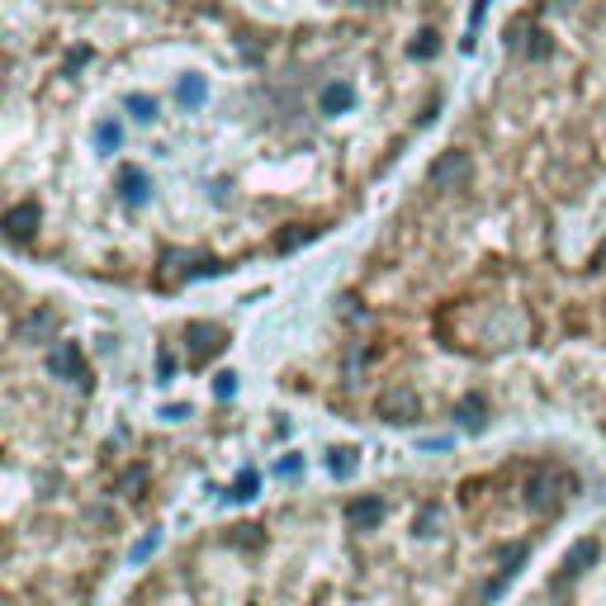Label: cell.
<instances>
[{"label":"cell","instance_id":"cell-1","mask_svg":"<svg viewBox=\"0 0 606 606\" xmlns=\"http://www.w3.org/2000/svg\"><path fill=\"white\" fill-rule=\"evenodd\" d=\"M426 181L436 190H450V185H464L470 181V152H440L431 161V171H426Z\"/></svg>","mask_w":606,"mask_h":606},{"label":"cell","instance_id":"cell-2","mask_svg":"<svg viewBox=\"0 0 606 606\" xmlns=\"http://www.w3.org/2000/svg\"><path fill=\"white\" fill-rule=\"evenodd\" d=\"M379 417H384V422H408V417H417V393H412V389L379 393Z\"/></svg>","mask_w":606,"mask_h":606},{"label":"cell","instance_id":"cell-3","mask_svg":"<svg viewBox=\"0 0 606 606\" xmlns=\"http://www.w3.org/2000/svg\"><path fill=\"white\" fill-rule=\"evenodd\" d=\"M34 228H38V204H10V214H5V237H10V242H29Z\"/></svg>","mask_w":606,"mask_h":606},{"label":"cell","instance_id":"cell-4","mask_svg":"<svg viewBox=\"0 0 606 606\" xmlns=\"http://www.w3.org/2000/svg\"><path fill=\"white\" fill-rule=\"evenodd\" d=\"M379 512H384L379 498H355V502L346 507V521H351V526H375Z\"/></svg>","mask_w":606,"mask_h":606},{"label":"cell","instance_id":"cell-5","mask_svg":"<svg viewBox=\"0 0 606 606\" xmlns=\"http://www.w3.org/2000/svg\"><path fill=\"white\" fill-rule=\"evenodd\" d=\"M48 365L52 369H62V375H81V355H76V346H52V355H48Z\"/></svg>","mask_w":606,"mask_h":606},{"label":"cell","instance_id":"cell-6","mask_svg":"<svg viewBox=\"0 0 606 606\" xmlns=\"http://www.w3.org/2000/svg\"><path fill=\"white\" fill-rule=\"evenodd\" d=\"M592 559H597V540H583V545H578L569 559H563V569L578 573V569H583V563H592Z\"/></svg>","mask_w":606,"mask_h":606},{"label":"cell","instance_id":"cell-7","mask_svg":"<svg viewBox=\"0 0 606 606\" xmlns=\"http://www.w3.org/2000/svg\"><path fill=\"white\" fill-rule=\"evenodd\" d=\"M204 95H209V90H204V81H199V76L181 81V100H185V105H204Z\"/></svg>","mask_w":606,"mask_h":606},{"label":"cell","instance_id":"cell-8","mask_svg":"<svg viewBox=\"0 0 606 606\" xmlns=\"http://www.w3.org/2000/svg\"><path fill=\"white\" fill-rule=\"evenodd\" d=\"M123 199L143 204V175H137V171H123Z\"/></svg>","mask_w":606,"mask_h":606},{"label":"cell","instance_id":"cell-9","mask_svg":"<svg viewBox=\"0 0 606 606\" xmlns=\"http://www.w3.org/2000/svg\"><path fill=\"white\" fill-rule=\"evenodd\" d=\"M308 237H313L308 228H289V232H280V242H275V246H280V252H294V246L308 242Z\"/></svg>","mask_w":606,"mask_h":606},{"label":"cell","instance_id":"cell-10","mask_svg":"<svg viewBox=\"0 0 606 606\" xmlns=\"http://www.w3.org/2000/svg\"><path fill=\"white\" fill-rule=\"evenodd\" d=\"M128 109H133V119H152V114H157V100H147V95H128Z\"/></svg>","mask_w":606,"mask_h":606},{"label":"cell","instance_id":"cell-11","mask_svg":"<svg viewBox=\"0 0 606 606\" xmlns=\"http://www.w3.org/2000/svg\"><path fill=\"white\" fill-rule=\"evenodd\" d=\"M322 105H327V109H346V105H351V90H341V86H327Z\"/></svg>","mask_w":606,"mask_h":606},{"label":"cell","instance_id":"cell-12","mask_svg":"<svg viewBox=\"0 0 606 606\" xmlns=\"http://www.w3.org/2000/svg\"><path fill=\"white\" fill-rule=\"evenodd\" d=\"M478 412H484V403H478V398H464V408H460L464 426H478V422H484V417H478Z\"/></svg>","mask_w":606,"mask_h":606},{"label":"cell","instance_id":"cell-13","mask_svg":"<svg viewBox=\"0 0 606 606\" xmlns=\"http://www.w3.org/2000/svg\"><path fill=\"white\" fill-rule=\"evenodd\" d=\"M95 137H100V147H119V128H114V123H100V128H95Z\"/></svg>","mask_w":606,"mask_h":606},{"label":"cell","instance_id":"cell-14","mask_svg":"<svg viewBox=\"0 0 606 606\" xmlns=\"http://www.w3.org/2000/svg\"><path fill=\"white\" fill-rule=\"evenodd\" d=\"M412 52H422V58H431V52H436V38H431V34H422V43H412Z\"/></svg>","mask_w":606,"mask_h":606},{"label":"cell","instance_id":"cell-15","mask_svg":"<svg viewBox=\"0 0 606 606\" xmlns=\"http://www.w3.org/2000/svg\"><path fill=\"white\" fill-rule=\"evenodd\" d=\"M237 545H256V526H242L237 531Z\"/></svg>","mask_w":606,"mask_h":606},{"label":"cell","instance_id":"cell-16","mask_svg":"<svg viewBox=\"0 0 606 606\" xmlns=\"http://www.w3.org/2000/svg\"><path fill=\"white\" fill-rule=\"evenodd\" d=\"M597 266H606V242L597 246Z\"/></svg>","mask_w":606,"mask_h":606},{"label":"cell","instance_id":"cell-17","mask_svg":"<svg viewBox=\"0 0 606 606\" xmlns=\"http://www.w3.org/2000/svg\"><path fill=\"white\" fill-rule=\"evenodd\" d=\"M355 5H379V0H355Z\"/></svg>","mask_w":606,"mask_h":606}]
</instances>
